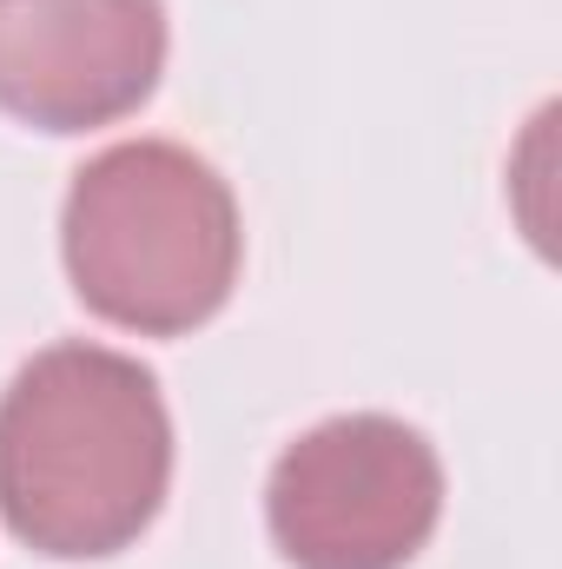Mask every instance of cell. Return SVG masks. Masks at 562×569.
Returning <instances> with one entry per match:
<instances>
[{
	"instance_id": "3",
	"label": "cell",
	"mask_w": 562,
	"mask_h": 569,
	"mask_svg": "<svg viewBox=\"0 0 562 569\" xmlns=\"http://www.w3.org/2000/svg\"><path fill=\"white\" fill-rule=\"evenodd\" d=\"M443 517V463L384 411L324 418L284 443L265 523L291 569H404Z\"/></svg>"
},
{
	"instance_id": "2",
	"label": "cell",
	"mask_w": 562,
	"mask_h": 569,
	"mask_svg": "<svg viewBox=\"0 0 562 569\" xmlns=\"http://www.w3.org/2000/svg\"><path fill=\"white\" fill-rule=\"evenodd\" d=\"M60 252L87 311L140 338H179L239 284V199L172 140L107 146L73 172Z\"/></svg>"
},
{
	"instance_id": "1",
	"label": "cell",
	"mask_w": 562,
	"mask_h": 569,
	"mask_svg": "<svg viewBox=\"0 0 562 569\" xmlns=\"http://www.w3.org/2000/svg\"><path fill=\"white\" fill-rule=\"evenodd\" d=\"M172 483L159 378L107 345H47L0 391V517L60 563L140 543Z\"/></svg>"
},
{
	"instance_id": "4",
	"label": "cell",
	"mask_w": 562,
	"mask_h": 569,
	"mask_svg": "<svg viewBox=\"0 0 562 569\" xmlns=\"http://www.w3.org/2000/svg\"><path fill=\"white\" fill-rule=\"evenodd\" d=\"M165 73V0H0V113L87 133L140 113Z\"/></svg>"
}]
</instances>
